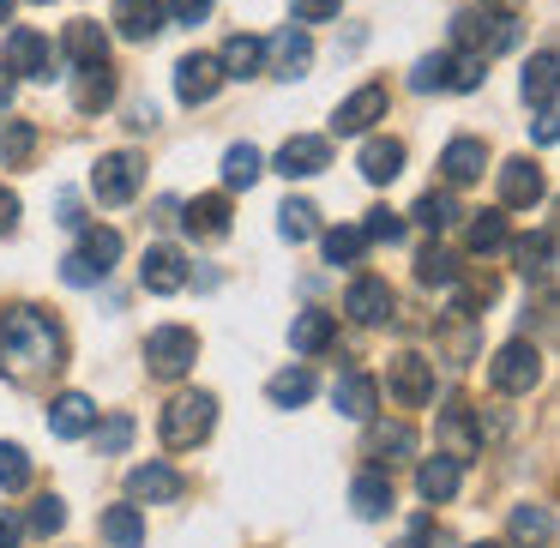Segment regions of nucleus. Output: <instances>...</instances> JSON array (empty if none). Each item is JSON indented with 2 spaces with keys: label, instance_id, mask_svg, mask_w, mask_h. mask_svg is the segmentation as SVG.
<instances>
[{
  "label": "nucleus",
  "instance_id": "f257e3e1",
  "mask_svg": "<svg viewBox=\"0 0 560 548\" xmlns=\"http://www.w3.org/2000/svg\"><path fill=\"white\" fill-rule=\"evenodd\" d=\"M67 362V338L43 307H13L0 319V368L13 380H49Z\"/></svg>",
  "mask_w": 560,
  "mask_h": 548
},
{
  "label": "nucleus",
  "instance_id": "f03ea898",
  "mask_svg": "<svg viewBox=\"0 0 560 548\" xmlns=\"http://www.w3.org/2000/svg\"><path fill=\"white\" fill-rule=\"evenodd\" d=\"M211 428H218V398H211V392H175V398L163 404V446L170 452L206 446Z\"/></svg>",
  "mask_w": 560,
  "mask_h": 548
},
{
  "label": "nucleus",
  "instance_id": "7ed1b4c3",
  "mask_svg": "<svg viewBox=\"0 0 560 548\" xmlns=\"http://www.w3.org/2000/svg\"><path fill=\"white\" fill-rule=\"evenodd\" d=\"M542 380V355H536V343H506V350L488 362V386L500 392V398H524V392Z\"/></svg>",
  "mask_w": 560,
  "mask_h": 548
},
{
  "label": "nucleus",
  "instance_id": "20e7f679",
  "mask_svg": "<svg viewBox=\"0 0 560 548\" xmlns=\"http://www.w3.org/2000/svg\"><path fill=\"white\" fill-rule=\"evenodd\" d=\"M194 355H199L194 326H158L145 338V362H151V374H158V380H182L187 368H194Z\"/></svg>",
  "mask_w": 560,
  "mask_h": 548
},
{
  "label": "nucleus",
  "instance_id": "39448f33",
  "mask_svg": "<svg viewBox=\"0 0 560 548\" xmlns=\"http://www.w3.org/2000/svg\"><path fill=\"white\" fill-rule=\"evenodd\" d=\"M139 182H145V163H139L133 151H109V158H97V170H91L97 206H127V199L139 194Z\"/></svg>",
  "mask_w": 560,
  "mask_h": 548
},
{
  "label": "nucleus",
  "instance_id": "423d86ee",
  "mask_svg": "<svg viewBox=\"0 0 560 548\" xmlns=\"http://www.w3.org/2000/svg\"><path fill=\"white\" fill-rule=\"evenodd\" d=\"M386 386H392V398L404 404V410H422V404H434V362L428 355H392L386 362Z\"/></svg>",
  "mask_w": 560,
  "mask_h": 548
},
{
  "label": "nucleus",
  "instance_id": "0eeeda50",
  "mask_svg": "<svg viewBox=\"0 0 560 548\" xmlns=\"http://www.w3.org/2000/svg\"><path fill=\"white\" fill-rule=\"evenodd\" d=\"M55 49L43 31H7V73H25V79H61L55 73Z\"/></svg>",
  "mask_w": 560,
  "mask_h": 548
},
{
  "label": "nucleus",
  "instance_id": "6e6552de",
  "mask_svg": "<svg viewBox=\"0 0 560 548\" xmlns=\"http://www.w3.org/2000/svg\"><path fill=\"white\" fill-rule=\"evenodd\" d=\"M223 91V61L218 55H182V67H175V97L194 109V103H211Z\"/></svg>",
  "mask_w": 560,
  "mask_h": 548
},
{
  "label": "nucleus",
  "instance_id": "1a4fd4ad",
  "mask_svg": "<svg viewBox=\"0 0 560 548\" xmlns=\"http://www.w3.org/2000/svg\"><path fill=\"white\" fill-rule=\"evenodd\" d=\"M127 494L145 500V506H170V500H182V494H187V476L175 470V464L151 458V464H139V470L127 476Z\"/></svg>",
  "mask_w": 560,
  "mask_h": 548
},
{
  "label": "nucleus",
  "instance_id": "9d476101",
  "mask_svg": "<svg viewBox=\"0 0 560 548\" xmlns=\"http://www.w3.org/2000/svg\"><path fill=\"white\" fill-rule=\"evenodd\" d=\"M386 109H392V91L386 85H362V91H350V97L338 103L331 127H338V133H368L374 121H386Z\"/></svg>",
  "mask_w": 560,
  "mask_h": 548
},
{
  "label": "nucleus",
  "instance_id": "9b49d317",
  "mask_svg": "<svg viewBox=\"0 0 560 548\" xmlns=\"http://www.w3.org/2000/svg\"><path fill=\"white\" fill-rule=\"evenodd\" d=\"M458 488H464V458H452V452L422 458V470H416V494H422L428 506H446Z\"/></svg>",
  "mask_w": 560,
  "mask_h": 548
},
{
  "label": "nucleus",
  "instance_id": "f8f14e48",
  "mask_svg": "<svg viewBox=\"0 0 560 548\" xmlns=\"http://www.w3.org/2000/svg\"><path fill=\"white\" fill-rule=\"evenodd\" d=\"M542 194H548V182H542V170H536L530 158H506V163H500V206L524 211V206H536Z\"/></svg>",
  "mask_w": 560,
  "mask_h": 548
},
{
  "label": "nucleus",
  "instance_id": "ddd939ff",
  "mask_svg": "<svg viewBox=\"0 0 560 548\" xmlns=\"http://www.w3.org/2000/svg\"><path fill=\"white\" fill-rule=\"evenodd\" d=\"M139 283H145L151 295H175V290H187V283H194V271H187L182 247H151L145 266H139Z\"/></svg>",
  "mask_w": 560,
  "mask_h": 548
},
{
  "label": "nucleus",
  "instance_id": "4468645a",
  "mask_svg": "<svg viewBox=\"0 0 560 548\" xmlns=\"http://www.w3.org/2000/svg\"><path fill=\"white\" fill-rule=\"evenodd\" d=\"M326 163H331V145H326V139H314V133L283 139V151H278V175H283V182H307V175H319Z\"/></svg>",
  "mask_w": 560,
  "mask_h": 548
},
{
  "label": "nucleus",
  "instance_id": "2eb2a0df",
  "mask_svg": "<svg viewBox=\"0 0 560 548\" xmlns=\"http://www.w3.org/2000/svg\"><path fill=\"white\" fill-rule=\"evenodd\" d=\"M163 19H170L163 13V0H115L109 7V25L121 31L127 43H151L163 31Z\"/></svg>",
  "mask_w": 560,
  "mask_h": 548
},
{
  "label": "nucleus",
  "instance_id": "dca6fc26",
  "mask_svg": "<svg viewBox=\"0 0 560 548\" xmlns=\"http://www.w3.org/2000/svg\"><path fill=\"white\" fill-rule=\"evenodd\" d=\"M91 428H97V404H91L85 392H61V398L49 404V434L55 440H85Z\"/></svg>",
  "mask_w": 560,
  "mask_h": 548
},
{
  "label": "nucleus",
  "instance_id": "f3484780",
  "mask_svg": "<svg viewBox=\"0 0 560 548\" xmlns=\"http://www.w3.org/2000/svg\"><path fill=\"white\" fill-rule=\"evenodd\" d=\"M343 314L362 319V326L392 319V283H386V278H355L350 290H343Z\"/></svg>",
  "mask_w": 560,
  "mask_h": 548
},
{
  "label": "nucleus",
  "instance_id": "a211bd4d",
  "mask_svg": "<svg viewBox=\"0 0 560 548\" xmlns=\"http://www.w3.org/2000/svg\"><path fill=\"white\" fill-rule=\"evenodd\" d=\"M182 223H187V235H199V242H223V235H230V199L223 194L194 199V206H182Z\"/></svg>",
  "mask_w": 560,
  "mask_h": 548
},
{
  "label": "nucleus",
  "instance_id": "6ab92c4d",
  "mask_svg": "<svg viewBox=\"0 0 560 548\" xmlns=\"http://www.w3.org/2000/svg\"><path fill=\"white\" fill-rule=\"evenodd\" d=\"M440 170H446V182H452V187L482 182V170H488V145H482V139H452V145L440 151Z\"/></svg>",
  "mask_w": 560,
  "mask_h": 548
},
{
  "label": "nucleus",
  "instance_id": "aec40b11",
  "mask_svg": "<svg viewBox=\"0 0 560 548\" xmlns=\"http://www.w3.org/2000/svg\"><path fill=\"white\" fill-rule=\"evenodd\" d=\"M331 338H338V319L319 314V307H307V314H295V319H290V350H295V355H319V350H331Z\"/></svg>",
  "mask_w": 560,
  "mask_h": 548
},
{
  "label": "nucleus",
  "instance_id": "412c9836",
  "mask_svg": "<svg viewBox=\"0 0 560 548\" xmlns=\"http://www.w3.org/2000/svg\"><path fill=\"white\" fill-rule=\"evenodd\" d=\"M73 103H79V115H97V109H109V103H115V73H109V61H85V67H79Z\"/></svg>",
  "mask_w": 560,
  "mask_h": 548
},
{
  "label": "nucleus",
  "instance_id": "4be33fe9",
  "mask_svg": "<svg viewBox=\"0 0 560 548\" xmlns=\"http://www.w3.org/2000/svg\"><path fill=\"white\" fill-rule=\"evenodd\" d=\"M331 404H338V416H350V422H368V416L380 410V386L368 374H343L338 386H331Z\"/></svg>",
  "mask_w": 560,
  "mask_h": 548
},
{
  "label": "nucleus",
  "instance_id": "5701e85b",
  "mask_svg": "<svg viewBox=\"0 0 560 548\" xmlns=\"http://www.w3.org/2000/svg\"><path fill=\"white\" fill-rule=\"evenodd\" d=\"M548 543H555V512L536 506V500L512 506V548H548Z\"/></svg>",
  "mask_w": 560,
  "mask_h": 548
},
{
  "label": "nucleus",
  "instance_id": "b1692460",
  "mask_svg": "<svg viewBox=\"0 0 560 548\" xmlns=\"http://www.w3.org/2000/svg\"><path fill=\"white\" fill-rule=\"evenodd\" d=\"M350 506H355V518H386L392 512V476L386 470H362L350 482Z\"/></svg>",
  "mask_w": 560,
  "mask_h": 548
},
{
  "label": "nucleus",
  "instance_id": "393cba45",
  "mask_svg": "<svg viewBox=\"0 0 560 548\" xmlns=\"http://www.w3.org/2000/svg\"><path fill=\"white\" fill-rule=\"evenodd\" d=\"M61 49H67V61H109V31L97 25V19H73L67 25V37H61Z\"/></svg>",
  "mask_w": 560,
  "mask_h": 548
},
{
  "label": "nucleus",
  "instance_id": "a878e982",
  "mask_svg": "<svg viewBox=\"0 0 560 548\" xmlns=\"http://www.w3.org/2000/svg\"><path fill=\"white\" fill-rule=\"evenodd\" d=\"M362 175L374 187L398 182V175H404V145H398V139H368V145H362Z\"/></svg>",
  "mask_w": 560,
  "mask_h": 548
},
{
  "label": "nucleus",
  "instance_id": "bb28decb",
  "mask_svg": "<svg viewBox=\"0 0 560 548\" xmlns=\"http://www.w3.org/2000/svg\"><path fill=\"white\" fill-rule=\"evenodd\" d=\"M271 61H278V79H302L307 61H314L307 31H278V37H271Z\"/></svg>",
  "mask_w": 560,
  "mask_h": 548
},
{
  "label": "nucleus",
  "instance_id": "cd10ccee",
  "mask_svg": "<svg viewBox=\"0 0 560 548\" xmlns=\"http://www.w3.org/2000/svg\"><path fill=\"white\" fill-rule=\"evenodd\" d=\"M410 452H416L410 422H380L374 434H368V458H380V464H398V458H410Z\"/></svg>",
  "mask_w": 560,
  "mask_h": 548
},
{
  "label": "nucleus",
  "instance_id": "c85d7f7f",
  "mask_svg": "<svg viewBox=\"0 0 560 548\" xmlns=\"http://www.w3.org/2000/svg\"><path fill=\"white\" fill-rule=\"evenodd\" d=\"M103 543L145 548V512H139V506H109V512H103Z\"/></svg>",
  "mask_w": 560,
  "mask_h": 548
},
{
  "label": "nucleus",
  "instance_id": "c756f323",
  "mask_svg": "<svg viewBox=\"0 0 560 548\" xmlns=\"http://www.w3.org/2000/svg\"><path fill=\"white\" fill-rule=\"evenodd\" d=\"M37 151V121H0V170H25Z\"/></svg>",
  "mask_w": 560,
  "mask_h": 548
},
{
  "label": "nucleus",
  "instance_id": "7c9ffc66",
  "mask_svg": "<svg viewBox=\"0 0 560 548\" xmlns=\"http://www.w3.org/2000/svg\"><path fill=\"white\" fill-rule=\"evenodd\" d=\"M218 61H223V79H254L259 67H266V43L259 37H230Z\"/></svg>",
  "mask_w": 560,
  "mask_h": 548
},
{
  "label": "nucleus",
  "instance_id": "2f4dec72",
  "mask_svg": "<svg viewBox=\"0 0 560 548\" xmlns=\"http://www.w3.org/2000/svg\"><path fill=\"white\" fill-rule=\"evenodd\" d=\"M266 398L278 404V410H295V404L314 398V374H307V368H283V374H271Z\"/></svg>",
  "mask_w": 560,
  "mask_h": 548
},
{
  "label": "nucleus",
  "instance_id": "473e14b6",
  "mask_svg": "<svg viewBox=\"0 0 560 548\" xmlns=\"http://www.w3.org/2000/svg\"><path fill=\"white\" fill-rule=\"evenodd\" d=\"M464 247H470V254H494V247H506V211H476L470 230H464Z\"/></svg>",
  "mask_w": 560,
  "mask_h": 548
},
{
  "label": "nucleus",
  "instance_id": "72a5a7b5",
  "mask_svg": "<svg viewBox=\"0 0 560 548\" xmlns=\"http://www.w3.org/2000/svg\"><path fill=\"white\" fill-rule=\"evenodd\" d=\"M440 434L452 440V458H470V452L482 446V428H470V410H464V404H452V410L440 416Z\"/></svg>",
  "mask_w": 560,
  "mask_h": 548
},
{
  "label": "nucleus",
  "instance_id": "f704fd0d",
  "mask_svg": "<svg viewBox=\"0 0 560 548\" xmlns=\"http://www.w3.org/2000/svg\"><path fill=\"white\" fill-rule=\"evenodd\" d=\"M410 218L422 223V230H434V235H440V230H452V223H458L464 211H458V199H452V194H422Z\"/></svg>",
  "mask_w": 560,
  "mask_h": 548
},
{
  "label": "nucleus",
  "instance_id": "c9c22d12",
  "mask_svg": "<svg viewBox=\"0 0 560 548\" xmlns=\"http://www.w3.org/2000/svg\"><path fill=\"white\" fill-rule=\"evenodd\" d=\"M314 230H319V211L307 206V199H283V211H278V235H283V242H307Z\"/></svg>",
  "mask_w": 560,
  "mask_h": 548
},
{
  "label": "nucleus",
  "instance_id": "e433bc0d",
  "mask_svg": "<svg viewBox=\"0 0 560 548\" xmlns=\"http://www.w3.org/2000/svg\"><path fill=\"white\" fill-rule=\"evenodd\" d=\"M254 182H259V151L254 145H230L223 151V187H242L247 194Z\"/></svg>",
  "mask_w": 560,
  "mask_h": 548
},
{
  "label": "nucleus",
  "instance_id": "4c0bfd02",
  "mask_svg": "<svg viewBox=\"0 0 560 548\" xmlns=\"http://www.w3.org/2000/svg\"><path fill=\"white\" fill-rule=\"evenodd\" d=\"M524 97L555 103V49H536V61L524 67Z\"/></svg>",
  "mask_w": 560,
  "mask_h": 548
},
{
  "label": "nucleus",
  "instance_id": "58836bf2",
  "mask_svg": "<svg viewBox=\"0 0 560 548\" xmlns=\"http://www.w3.org/2000/svg\"><path fill=\"white\" fill-rule=\"evenodd\" d=\"M0 488H7V494L31 488V452H25V446H13V440L0 446Z\"/></svg>",
  "mask_w": 560,
  "mask_h": 548
},
{
  "label": "nucleus",
  "instance_id": "ea45409f",
  "mask_svg": "<svg viewBox=\"0 0 560 548\" xmlns=\"http://www.w3.org/2000/svg\"><path fill=\"white\" fill-rule=\"evenodd\" d=\"M416 278H422V283H440V290H452V283H458V259H452L446 247H428V254L416 259Z\"/></svg>",
  "mask_w": 560,
  "mask_h": 548
},
{
  "label": "nucleus",
  "instance_id": "a19ab883",
  "mask_svg": "<svg viewBox=\"0 0 560 548\" xmlns=\"http://www.w3.org/2000/svg\"><path fill=\"white\" fill-rule=\"evenodd\" d=\"M368 254V235L362 230H326V259L331 266H355Z\"/></svg>",
  "mask_w": 560,
  "mask_h": 548
},
{
  "label": "nucleus",
  "instance_id": "79ce46f5",
  "mask_svg": "<svg viewBox=\"0 0 560 548\" xmlns=\"http://www.w3.org/2000/svg\"><path fill=\"white\" fill-rule=\"evenodd\" d=\"M91 434H97V452H103V458H121V452L133 446V416H109V422L91 428Z\"/></svg>",
  "mask_w": 560,
  "mask_h": 548
},
{
  "label": "nucleus",
  "instance_id": "37998d69",
  "mask_svg": "<svg viewBox=\"0 0 560 548\" xmlns=\"http://www.w3.org/2000/svg\"><path fill=\"white\" fill-rule=\"evenodd\" d=\"M79 254H85L91 266H103V271H109L115 259H121V235H115V230H85V242H79Z\"/></svg>",
  "mask_w": 560,
  "mask_h": 548
},
{
  "label": "nucleus",
  "instance_id": "c03bdc74",
  "mask_svg": "<svg viewBox=\"0 0 560 548\" xmlns=\"http://www.w3.org/2000/svg\"><path fill=\"white\" fill-rule=\"evenodd\" d=\"M482 79H488V55H476V49L452 55V85L446 91H476Z\"/></svg>",
  "mask_w": 560,
  "mask_h": 548
},
{
  "label": "nucleus",
  "instance_id": "a18cd8bd",
  "mask_svg": "<svg viewBox=\"0 0 560 548\" xmlns=\"http://www.w3.org/2000/svg\"><path fill=\"white\" fill-rule=\"evenodd\" d=\"M410 85L416 91H446L452 85V55H422L416 73H410Z\"/></svg>",
  "mask_w": 560,
  "mask_h": 548
},
{
  "label": "nucleus",
  "instance_id": "49530a36",
  "mask_svg": "<svg viewBox=\"0 0 560 548\" xmlns=\"http://www.w3.org/2000/svg\"><path fill=\"white\" fill-rule=\"evenodd\" d=\"M362 235H368V242H404V218H398V211H386V206H374V211H368V223H362Z\"/></svg>",
  "mask_w": 560,
  "mask_h": 548
},
{
  "label": "nucleus",
  "instance_id": "de8ad7c7",
  "mask_svg": "<svg viewBox=\"0 0 560 548\" xmlns=\"http://www.w3.org/2000/svg\"><path fill=\"white\" fill-rule=\"evenodd\" d=\"M61 524H67V506H61L55 494H43L37 506H31V530H37V536H55Z\"/></svg>",
  "mask_w": 560,
  "mask_h": 548
},
{
  "label": "nucleus",
  "instance_id": "09e8293b",
  "mask_svg": "<svg viewBox=\"0 0 560 548\" xmlns=\"http://www.w3.org/2000/svg\"><path fill=\"white\" fill-rule=\"evenodd\" d=\"M61 278L73 283V290H91V283H103L109 271H103V266H91L85 254H67V259H61Z\"/></svg>",
  "mask_w": 560,
  "mask_h": 548
},
{
  "label": "nucleus",
  "instance_id": "8fccbe9b",
  "mask_svg": "<svg viewBox=\"0 0 560 548\" xmlns=\"http://www.w3.org/2000/svg\"><path fill=\"white\" fill-rule=\"evenodd\" d=\"M338 7L343 0H290L295 25H326V19H338Z\"/></svg>",
  "mask_w": 560,
  "mask_h": 548
},
{
  "label": "nucleus",
  "instance_id": "3c124183",
  "mask_svg": "<svg viewBox=\"0 0 560 548\" xmlns=\"http://www.w3.org/2000/svg\"><path fill=\"white\" fill-rule=\"evenodd\" d=\"M211 7H218V0H170V7H163V13H170L175 25H199V19L211 13Z\"/></svg>",
  "mask_w": 560,
  "mask_h": 548
},
{
  "label": "nucleus",
  "instance_id": "603ef678",
  "mask_svg": "<svg viewBox=\"0 0 560 548\" xmlns=\"http://www.w3.org/2000/svg\"><path fill=\"white\" fill-rule=\"evenodd\" d=\"M13 230H19V194L0 187V235H13Z\"/></svg>",
  "mask_w": 560,
  "mask_h": 548
},
{
  "label": "nucleus",
  "instance_id": "864d4df0",
  "mask_svg": "<svg viewBox=\"0 0 560 548\" xmlns=\"http://www.w3.org/2000/svg\"><path fill=\"white\" fill-rule=\"evenodd\" d=\"M19 536H25V524L13 512H0V548H19Z\"/></svg>",
  "mask_w": 560,
  "mask_h": 548
},
{
  "label": "nucleus",
  "instance_id": "5fc2aeb1",
  "mask_svg": "<svg viewBox=\"0 0 560 548\" xmlns=\"http://www.w3.org/2000/svg\"><path fill=\"white\" fill-rule=\"evenodd\" d=\"M151 121H158V109H151V103H133V109H127V127H133V133H145Z\"/></svg>",
  "mask_w": 560,
  "mask_h": 548
},
{
  "label": "nucleus",
  "instance_id": "6e6d98bb",
  "mask_svg": "<svg viewBox=\"0 0 560 548\" xmlns=\"http://www.w3.org/2000/svg\"><path fill=\"white\" fill-rule=\"evenodd\" d=\"M182 218V206H175V199H158V206H151V223H175Z\"/></svg>",
  "mask_w": 560,
  "mask_h": 548
},
{
  "label": "nucleus",
  "instance_id": "4d7b16f0",
  "mask_svg": "<svg viewBox=\"0 0 560 548\" xmlns=\"http://www.w3.org/2000/svg\"><path fill=\"white\" fill-rule=\"evenodd\" d=\"M422 536H428V518H416V524H410V536H404L398 548H422Z\"/></svg>",
  "mask_w": 560,
  "mask_h": 548
},
{
  "label": "nucleus",
  "instance_id": "13d9d810",
  "mask_svg": "<svg viewBox=\"0 0 560 548\" xmlns=\"http://www.w3.org/2000/svg\"><path fill=\"white\" fill-rule=\"evenodd\" d=\"M482 7H494V13H512V7H518V0H482Z\"/></svg>",
  "mask_w": 560,
  "mask_h": 548
},
{
  "label": "nucleus",
  "instance_id": "bf43d9fd",
  "mask_svg": "<svg viewBox=\"0 0 560 548\" xmlns=\"http://www.w3.org/2000/svg\"><path fill=\"white\" fill-rule=\"evenodd\" d=\"M7 19H13V0H0V25H7Z\"/></svg>",
  "mask_w": 560,
  "mask_h": 548
},
{
  "label": "nucleus",
  "instance_id": "052dcab7",
  "mask_svg": "<svg viewBox=\"0 0 560 548\" xmlns=\"http://www.w3.org/2000/svg\"><path fill=\"white\" fill-rule=\"evenodd\" d=\"M7 91H13V85H7V73H0V103H7Z\"/></svg>",
  "mask_w": 560,
  "mask_h": 548
},
{
  "label": "nucleus",
  "instance_id": "680f3d73",
  "mask_svg": "<svg viewBox=\"0 0 560 548\" xmlns=\"http://www.w3.org/2000/svg\"><path fill=\"white\" fill-rule=\"evenodd\" d=\"M470 548H500V543H470Z\"/></svg>",
  "mask_w": 560,
  "mask_h": 548
}]
</instances>
